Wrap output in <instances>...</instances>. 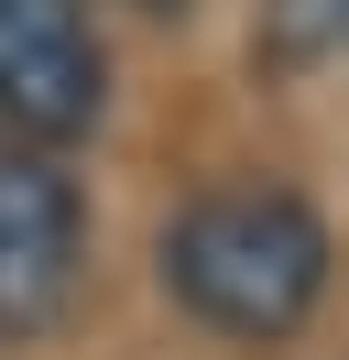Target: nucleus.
<instances>
[{
  "mask_svg": "<svg viewBox=\"0 0 349 360\" xmlns=\"http://www.w3.org/2000/svg\"><path fill=\"white\" fill-rule=\"evenodd\" d=\"M153 284L186 328L229 349H295L338 284V229L284 175H208L153 229Z\"/></svg>",
  "mask_w": 349,
  "mask_h": 360,
  "instance_id": "nucleus-1",
  "label": "nucleus"
},
{
  "mask_svg": "<svg viewBox=\"0 0 349 360\" xmlns=\"http://www.w3.org/2000/svg\"><path fill=\"white\" fill-rule=\"evenodd\" d=\"M109 120L99 0H0V131L33 153H77Z\"/></svg>",
  "mask_w": 349,
  "mask_h": 360,
  "instance_id": "nucleus-3",
  "label": "nucleus"
},
{
  "mask_svg": "<svg viewBox=\"0 0 349 360\" xmlns=\"http://www.w3.org/2000/svg\"><path fill=\"white\" fill-rule=\"evenodd\" d=\"M87 295V197L65 153L0 131V349H44Z\"/></svg>",
  "mask_w": 349,
  "mask_h": 360,
  "instance_id": "nucleus-2",
  "label": "nucleus"
},
{
  "mask_svg": "<svg viewBox=\"0 0 349 360\" xmlns=\"http://www.w3.org/2000/svg\"><path fill=\"white\" fill-rule=\"evenodd\" d=\"M109 11H131V22H186L196 0H109Z\"/></svg>",
  "mask_w": 349,
  "mask_h": 360,
  "instance_id": "nucleus-5",
  "label": "nucleus"
},
{
  "mask_svg": "<svg viewBox=\"0 0 349 360\" xmlns=\"http://www.w3.org/2000/svg\"><path fill=\"white\" fill-rule=\"evenodd\" d=\"M327 66H349V0H251V77L295 88Z\"/></svg>",
  "mask_w": 349,
  "mask_h": 360,
  "instance_id": "nucleus-4",
  "label": "nucleus"
}]
</instances>
